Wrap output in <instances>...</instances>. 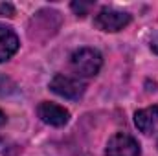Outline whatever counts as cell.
Masks as SVG:
<instances>
[{"instance_id":"cell-3","label":"cell","mask_w":158,"mask_h":156,"mask_svg":"<svg viewBox=\"0 0 158 156\" xmlns=\"http://www.w3.org/2000/svg\"><path fill=\"white\" fill-rule=\"evenodd\" d=\"M52 92L64 99H79L85 94V83L79 81L77 77H70L64 74H57L55 77L50 81Z\"/></svg>"},{"instance_id":"cell-5","label":"cell","mask_w":158,"mask_h":156,"mask_svg":"<svg viewBox=\"0 0 158 156\" xmlns=\"http://www.w3.org/2000/svg\"><path fill=\"white\" fill-rule=\"evenodd\" d=\"M39 117L52 127H64L70 119V112L61 105L44 101L39 105Z\"/></svg>"},{"instance_id":"cell-1","label":"cell","mask_w":158,"mask_h":156,"mask_svg":"<svg viewBox=\"0 0 158 156\" xmlns=\"http://www.w3.org/2000/svg\"><path fill=\"white\" fill-rule=\"evenodd\" d=\"M103 64V57L94 48H79L70 57V66L79 77H94Z\"/></svg>"},{"instance_id":"cell-4","label":"cell","mask_w":158,"mask_h":156,"mask_svg":"<svg viewBox=\"0 0 158 156\" xmlns=\"http://www.w3.org/2000/svg\"><path fill=\"white\" fill-rule=\"evenodd\" d=\"M105 154L107 156H140V143L132 136H129L125 132H118V134H114L109 140Z\"/></svg>"},{"instance_id":"cell-2","label":"cell","mask_w":158,"mask_h":156,"mask_svg":"<svg viewBox=\"0 0 158 156\" xmlns=\"http://www.w3.org/2000/svg\"><path fill=\"white\" fill-rule=\"evenodd\" d=\"M129 22H131V15L114 7H103L94 18V24L101 31H110V33L123 30Z\"/></svg>"},{"instance_id":"cell-8","label":"cell","mask_w":158,"mask_h":156,"mask_svg":"<svg viewBox=\"0 0 158 156\" xmlns=\"http://www.w3.org/2000/svg\"><path fill=\"white\" fill-rule=\"evenodd\" d=\"M90 7H92V2H72V9L77 13L79 17H85Z\"/></svg>"},{"instance_id":"cell-11","label":"cell","mask_w":158,"mask_h":156,"mask_svg":"<svg viewBox=\"0 0 158 156\" xmlns=\"http://www.w3.org/2000/svg\"><path fill=\"white\" fill-rule=\"evenodd\" d=\"M6 119H7V117H6V114L0 110V125H4V123H6Z\"/></svg>"},{"instance_id":"cell-6","label":"cell","mask_w":158,"mask_h":156,"mask_svg":"<svg viewBox=\"0 0 158 156\" xmlns=\"http://www.w3.org/2000/svg\"><path fill=\"white\" fill-rule=\"evenodd\" d=\"M19 50V37L15 31L4 24H0V63L11 59Z\"/></svg>"},{"instance_id":"cell-10","label":"cell","mask_w":158,"mask_h":156,"mask_svg":"<svg viewBox=\"0 0 158 156\" xmlns=\"http://www.w3.org/2000/svg\"><path fill=\"white\" fill-rule=\"evenodd\" d=\"M151 50H153L155 53H158V37H155V39L151 40Z\"/></svg>"},{"instance_id":"cell-9","label":"cell","mask_w":158,"mask_h":156,"mask_svg":"<svg viewBox=\"0 0 158 156\" xmlns=\"http://www.w3.org/2000/svg\"><path fill=\"white\" fill-rule=\"evenodd\" d=\"M0 15L2 17H15V7L11 4H0Z\"/></svg>"},{"instance_id":"cell-7","label":"cell","mask_w":158,"mask_h":156,"mask_svg":"<svg viewBox=\"0 0 158 156\" xmlns=\"http://www.w3.org/2000/svg\"><path fill=\"white\" fill-rule=\"evenodd\" d=\"M134 123H136L138 130H142L143 134H151L158 125V105L138 110L134 114Z\"/></svg>"}]
</instances>
